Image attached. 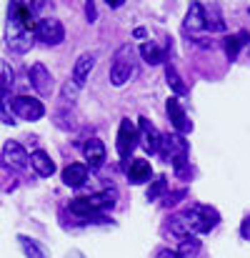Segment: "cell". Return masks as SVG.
<instances>
[{
    "label": "cell",
    "mask_w": 250,
    "mask_h": 258,
    "mask_svg": "<svg viewBox=\"0 0 250 258\" xmlns=\"http://www.w3.org/2000/svg\"><path fill=\"white\" fill-rule=\"evenodd\" d=\"M33 8L23 5V3H15L8 13V25H5V45L10 53H28L30 45H33Z\"/></svg>",
    "instance_id": "obj_1"
},
{
    "label": "cell",
    "mask_w": 250,
    "mask_h": 258,
    "mask_svg": "<svg viewBox=\"0 0 250 258\" xmlns=\"http://www.w3.org/2000/svg\"><path fill=\"white\" fill-rule=\"evenodd\" d=\"M218 221H220L218 211H213L208 206H200V203H193V206H188L185 211H180L170 218V233H175L178 238L208 233L218 226Z\"/></svg>",
    "instance_id": "obj_2"
},
{
    "label": "cell",
    "mask_w": 250,
    "mask_h": 258,
    "mask_svg": "<svg viewBox=\"0 0 250 258\" xmlns=\"http://www.w3.org/2000/svg\"><path fill=\"white\" fill-rule=\"evenodd\" d=\"M115 198H118L115 188H105L100 193H93V196L70 201V211L75 216H83V218H98L103 211H108V208L115 206Z\"/></svg>",
    "instance_id": "obj_3"
},
{
    "label": "cell",
    "mask_w": 250,
    "mask_h": 258,
    "mask_svg": "<svg viewBox=\"0 0 250 258\" xmlns=\"http://www.w3.org/2000/svg\"><path fill=\"white\" fill-rule=\"evenodd\" d=\"M160 153H163V158H165L168 163H173V168H175L178 175H185L190 146H188V141H185L183 136H178V133L163 136V141H160Z\"/></svg>",
    "instance_id": "obj_4"
},
{
    "label": "cell",
    "mask_w": 250,
    "mask_h": 258,
    "mask_svg": "<svg viewBox=\"0 0 250 258\" xmlns=\"http://www.w3.org/2000/svg\"><path fill=\"white\" fill-rule=\"evenodd\" d=\"M133 71H135V50L133 45H120L110 63V83L115 88H123L130 81Z\"/></svg>",
    "instance_id": "obj_5"
},
{
    "label": "cell",
    "mask_w": 250,
    "mask_h": 258,
    "mask_svg": "<svg viewBox=\"0 0 250 258\" xmlns=\"http://www.w3.org/2000/svg\"><path fill=\"white\" fill-rule=\"evenodd\" d=\"M10 113H15L23 120H40L45 115V105L43 100L33 98V95H13L10 100H5Z\"/></svg>",
    "instance_id": "obj_6"
},
{
    "label": "cell",
    "mask_w": 250,
    "mask_h": 258,
    "mask_svg": "<svg viewBox=\"0 0 250 258\" xmlns=\"http://www.w3.org/2000/svg\"><path fill=\"white\" fill-rule=\"evenodd\" d=\"M33 35L38 40H43L45 45H60L65 40V28L58 18H38V23L33 28Z\"/></svg>",
    "instance_id": "obj_7"
},
{
    "label": "cell",
    "mask_w": 250,
    "mask_h": 258,
    "mask_svg": "<svg viewBox=\"0 0 250 258\" xmlns=\"http://www.w3.org/2000/svg\"><path fill=\"white\" fill-rule=\"evenodd\" d=\"M138 141H140L138 128H135L128 118H123V120H120V128H118V156H120L123 161L130 158V153L135 151Z\"/></svg>",
    "instance_id": "obj_8"
},
{
    "label": "cell",
    "mask_w": 250,
    "mask_h": 258,
    "mask_svg": "<svg viewBox=\"0 0 250 258\" xmlns=\"http://www.w3.org/2000/svg\"><path fill=\"white\" fill-rule=\"evenodd\" d=\"M0 161H3V166H10L15 171H23L30 163V156H28V151L18 141H5L3 153H0Z\"/></svg>",
    "instance_id": "obj_9"
},
{
    "label": "cell",
    "mask_w": 250,
    "mask_h": 258,
    "mask_svg": "<svg viewBox=\"0 0 250 258\" xmlns=\"http://www.w3.org/2000/svg\"><path fill=\"white\" fill-rule=\"evenodd\" d=\"M30 86L35 88V93L38 95H50L53 90H55V81H53V73L43 66V63H35L33 68H30Z\"/></svg>",
    "instance_id": "obj_10"
},
{
    "label": "cell",
    "mask_w": 250,
    "mask_h": 258,
    "mask_svg": "<svg viewBox=\"0 0 250 258\" xmlns=\"http://www.w3.org/2000/svg\"><path fill=\"white\" fill-rule=\"evenodd\" d=\"M138 136H140V143H143V148H145L148 153H160V141H163V136L158 133V128H155L148 118H140V123H138Z\"/></svg>",
    "instance_id": "obj_11"
},
{
    "label": "cell",
    "mask_w": 250,
    "mask_h": 258,
    "mask_svg": "<svg viewBox=\"0 0 250 258\" xmlns=\"http://www.w3.org/2000/svg\"><path fill=\"white\" fill-rule=\"evenodd\" d=\"M165 110H168V118H170V123H173V128H175L178 136H185V133L193 131V123L188 120V115H185V110H183V105H180L178 98H170V100H168Z\"/></svg>",
    "instance_id": "obj_12"
},
{
    "label": "cell",
    "mask_w": 250,
    "mask_h": 258,
    "mask_svg": "<svg viewBox=\"0 0 250 258\" xmlns=\"http://www.w3.org/2000/svg\"><path fill=\"white\" fill-rule=\"evenodd\" d=\"M93 68H95V53H83V55L75 60V66H73V86L83 88L85 81H88L90 73H93Z\"/></svg>",
    "instance_id": "obj_13"
},
{
    "label": "cell",
    "mask_w": 250,
    "mask_h": 258,
    "mask_svg": "<svg viewBox=\"0 0 250 258\" xmlns=\"http://www.w3.org/2000/svg\"><path fill=\"white\" fill-rule=\"evenodd\" d=\"M83 156L90 163V168H100L105 163V143L100 138H90L83 146Z\"/></svg>",
    "instance_id": "obj_14"
},
{
    "label": "cell",
    "mask_w": 250,
    "mask_h": 258,
    "mask_svg": "<svg viewBox=\"0 0 250 258\" xmlns=\"http://www.w3.org/2000/svg\"><path fill=\"white\" fill-rule=\"evenodd\" d=\"M150 175H153V171H150V163L145 158H133L128 163V180L133 185H140V183L150 180Z\"/></svg>",
    "instance_id": "obj_15"
},
{
    "label": "cell",
    "mask_w": 250,
    "mask_h": 258,
    "mask_svg": "<svg viewBox=\"0 0 250 258\" xmlns=\"http://www.w3.org/2000/svg\"><path fill=\"white\" fill-rule=\"evenodd\" d=\"M30 168L38 173L40 178H50L55 173V163H53V158L45 151H33L30 153Z\"/></svg>",
    "instance_id": "obj_16"
},
{
    "label": "cell",
    "mask_w": 250,
    "mask_h": 258,
    "mask_svg": "<svg viewBox=\"0 0 250 258\" xmlns=\"http://www.w3.org/2000/svg\"><path fill=\"white\" fill-rule=\"evenodd\" d=\"M85 180H88V166L83 163H70L63 168V183L68 188H80Z\"/></svg>",
    "instance_id": "obj_17"
},
{
    "label": "cell",
    "mask_w": 250,
    "mask_h": 258,
    "mask_svg": "<svg viewBox=\"0 0 250 258\" xmlns=\"http://www.w3.org/2000/svg\"><path fill=\"white\" fill-rule=\"evenodd\" d=\"M185 30L190 33H198V30H205V8L200 3H193L188 8V15H185Z\"/></svg>",
    "instance_id": "obj_18"
},
{
    "label": "cell",
    "mask_w": 250,
    "mask_h": 258,
    "mask_svg": "<svg viewBox=\"0 0 250 258\" xmlns=\"http://www.w3.org/2000/svg\"><path fill=\"white\" fill-rule=\"evenodd\" d=\"M140 55H143V60H145L148 66H160V63L165 60L163 50H160L155 43H143V45H140Z\"/></svg>",
    "instance_id": "obj_19"
},
{
    "label": "cell",
    "mask_w": 250,
    "mask_h": 258,
    "mask_svg": "<svg viewBox=\"0 0 250 258\" xmlns=\"http://www.w3.org/2000/svg\"><path fill=\"white\" fill-rule=\"evenodd\" d=\"M165 81L175 95H185V93H188V86L183 83V78L178 76V71H175L170 63H165Z\"/></svg>",
    "instance_id": "obj_20"
},
{
    "label": "cell",
    "mask_w": 250,
    "mask_h": 258,
    "mask_svg": "<svg viewBox=\"0 0 250 258\" xmlns=\"http://www.w3.org/2000/svg\"><path fill=\"white\" fill-rule=\"evenodd\" d=\"M205 28H208L210 33H220V30H225V23H223V18H220V13H218V5L205 8Z\"/></svg>",
    "instance_id": "obj_21"
},
{
    "label": "cell",
    "mask_w": 250,
    "mask_h": 258,
    "mask_svg": "<svg viewBox=\"0 0 250 258\" xmlns=\"http://www.w3.org/2000/svg\"><path fill=\"white\" fill-rule=\"evenodd\" d=\"M245 40H248V35H245V33H238V35L225 38V55H228V60H230V63L238 58V53H240V48H243V43H245Z\"/></svg>",
    "instance_id": "obj_22"
},
{
    "label": "cell",
    "mask_w": 250,
    "mask_h": 258,
    "mask_svg": "<svg viewBox=\"0 0 250 258\" xmlns=\"http://www.w3.org/2000/svg\"><path fill=\"white\" fill-rule=\"evenodd\" d=\"M198 251H200V241H198L195 236L180 238V246H178V256L180 258H193Z\"/></svg>",
    "instance_id": "obj_23"
},
{
    "label": "cell",
    "mask_w": 250,
    "mask_h": 258,
    "mask_svg": "<svg viewBox=\"0 0 250 258\" xmlns=\"http://www.w3.org/2000/svg\"><path fill=\"white\" fill-rule=\"evenodd\" d=\"M20 241V246H23V253H25V258H45V251L33 241V238H28V236H20L18 238Z\"/></svg>",
    "instance_id": "obj_24"
},
{
    "label": "cell",
    "mask_w": 250,
    "mask_h": 258,
    "mask_svg": "<svg viewBox=\"0 0 250 258\" xmlns=\"http://www.w3.org/2000/svg\"><path fill=\"white\" fill-rule=\"evenodd\" d=\"M165 190H168V178L165 175H158L153 183H150V188H148V201H158L160 196H165Z\"/></svg>",
    "instance_id": "obj_25"
},
{
    "label": "cell",
    "mask_w": 250,
    "mask_h": 258,
    "mask_svg": "<svg viewBox=\"0 0 250 258\" xmlns=\"http://www.w3.org/2000/svg\"><path fill=\"white\" fill-rule=\"evenodd\" d=\"M185 196H188V190H185V188H183V190H175V193H168L163 203H165V206H175V203H178L180 198H185Z\"/></svg>",
    "instance_id": "obj_26"
},
{
    "label": "cell",
    "mask_w": 250,
    "mask_h": 258,
    "mask_svg": "<svg viewBox=\"0 0 250 258\" xmlns=\"http://www.w3.org/2000/svg\"><path fill=\"white\" fill-rule=\"evenodd\" d=\"M85 15H88V23H95L98 10H95V3H93V0H90V3H85Z\"/></svg>",
    "instance_id": "obj_27"
},
{
    "label": "cell",
    "mask_w": 250,
    "mask_h": 258,
    "mask_svg": "<svg viewBox=\"0 0 250 258\" xmlns=\"http://www.w3.org/2000/svg\"><path fill=\"white\" fill-rule=\"evenodd\" d=\"M240 236L250 241V216H245V221H243V226H240Z\"/></svg>",
    "instance_id": "obj_28"
},
{
    "label": "cell",
    "mask_w": 250,
    "mask_h": 258,
    "mask_svg": "<svg viewBox=\"0 0 250 258\" xmlns=\"http://www.w3.org/2000/svg\"><path fill=\"white\" fill-rule=\"evenodd\" d=\"M155 258H180V256H178V251H170V248H160V251L155 253Z\"/></svg>",
    "instance_id": "obj_29"
},
{
    "label": "cell",
    "mask_w": 250,
    "mask_h": 258,
    "mask_svg": "<svg viewBox=\"0 0 250 258\" xmlns=\"http://www.w3.org/2000/svg\"><path fill=\"white\" fill-rule=\"evenodd\" d=\"M135 38H145V30L143 28H135Z\"/></svg>",
    "instance_id": "obj_30"
}]
</instances>
